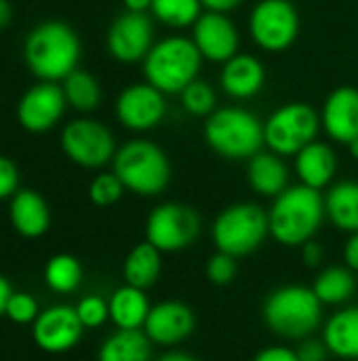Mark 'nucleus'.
<instances>
[{
    "instance_id": "obj_26",
    "label": "nucleus",
    "mask_w": 358,
    "mask_h": 361,
    "mask_svg": "<svg viewBox=\"0 0 358 361\" xmlns=\"http://www.w3.org/2000/svg\"><path fill=\"white\" fill-rule=\"evenodd\" d=\"M160 273H162V252L156 250L150 241L137 243L122 262L124 283L139 290L154 288L160 279Z\"/></svg>"
},
{
    "instance_id": "obj_27",
    "label": "nucleus",
    "mask_w": 358,
    "mask_h": 361,
    "mask_svg": "<svg viewBox=\"0 0 358 361\" xmlns=\"http://www.w3.org/2000/svg\"><path fill=\"white\" fill-rule=\"evenodd\" d=\"M97 361H154V343L143 330L112 332L99 347Z\"/></svg>"
},
{
    "instance_id": "obj_1",
    "label": "nucleus",
    "mask_w": 358,
    "mask_h": 361,
    "mask_svg": "<svg viewBox=\"0 0 358 361\" xmlns=\"http://www.w3.org/2000/svg\"><path fill=\"white\" fill-rule=\"evenodd\" d=\"M21 51L27 70L38 80L46 82H61L68 74L80 68L82 59L78 32L61 19L36 23L25 34Z\"/></svg>"
},
{
    "instance_id": "obj_38",
    "label": "nucleus",
    "mask_w": 358,
    "mask_h": 361,
    "mask_svg": "<svg viewBox=\"0 0 358 361\" xmlns=\"http://www.w3.org/2000/svg\"><path fill=\"white\" fill-rule=\"evenodd\" d=\"M300 361H327L331 357L327 345L323 338H304L300 341V347L295 349Z\"/></svg>"
},
{
    "instance_id": "obj_12",
    "label": "nucleus",
    "mask_w": 358,
    "mask_h": 361,
    "mask_svg": "<svg viewBox=\"0 0 358 361\" xmlns=\"http://www.w3.org/2000/svg\"><path fill=\"white\" fill-rule=\"evenodd\" d=\"M156 42V21L150 13L122 11L106 32V49L118 63H141Z\"/></svg>"
},
{
    "instance_id": "obj_36",
    "label": "nucleus",
    "mask_w": 358,
    "mask_h": 361,
    "mask_svg": "<svg viewBox=\"0 0 358 361\" xmlns=\"http://www.w3.org/2000/svg\"><path fill=\"white\" fill-rule=\"evenodd\" d=\"M207 279L213 283V286H230L236 275H238V258L230 256V254H224V252H215L209 262H207Z\"/></svg>"
},
{
    "instance_id": "obj_16",
    "label": "nucleus",
    "mask_w": 358,
    "mask_h": 361,
    "mask_svg": "<svg viewBox=\"0 0 358 361\" xmlns=\"http://www.w3.org/2000/svg\"><path fill=\"white\" fill-rule=\"evenodd\" d=\"M32 326V338L36 347L53 355L72 351L84 334V326L80 324L76 309L68 305H55L40 311Z\"/></svg>"
},
{
    "instance_id": "obj_21",
    "label": "nucleus",
    "mask_w": 358,
    "mask_h": 361,
    "mask_svg": "<svg viewBox=\"0 0 358 361\" xmlns=\"http://www.w3.org/2000/svg\"><path fill=\"white\" fill-rule=\"evenodd\" d=\"M247 184L249 188L264 197L276 199L291 186V171L285 157L272 150H260L247 161Z\"/></svg>"
},
{
    "instance_id": "obj_42",
    "label": "nucleus",
    "mask_w": 358,
    "mask_h": 361,
    "mask_svg": "<svg viewBox=\"0 0 358 361\" xmlns=\"http://www.w3.org/2000/svg\"><path fill=\"white\" fill-rule=\"evenodd\" d=\"M205 11H217V13H232L236 11L245 0H200Z\"/></svg>"
},
{
    "instance_id": "obj_39",
    "label": "nucleus",
    "mask_w": 358,
    "mask_h": 361,
    "mask_svg": "<svg viewBox=\"0 0 358 361\" xmlns=\"http://www.w3.org/2000/svg\"><path fill=\"white\" fill-rule=\"evenodd\" d=\"M253 361H300L298 351L285 345H270L264 347L260 353H255Z\"/></svg>"
},
{
    "instance_id": "obj_34",
    "label": "nucleus",
    "mask_w": 358,
    "mask_h": 361,
    "mask_svg": "<svg viewBox=\"0 0 358 361\" xmlns=\"http://www.w3.org/2000/svg\"><path fill=\"white\" fill-rule=\"evenodd\" d=\"M4 315L13 322V324H19V326H25V324H34L36 317L40 315V309H38V300L27 294V292H13L8 302H6V311Z\"/></svg>"
},
{
    "instance_id": "obj_31",
    "label": "nucleus",
    "mask_w": 358,
    "mask_h": 361,
    "mask_svg": "<svg viewBox=\"0 0 358 361\" xmlns=\"http://www.w3.org/2000/svg\"><path fill=\"white\" fill-rule=\"evenodd\" d=\"M44 281L57 294H72L82 283V264L72 254H55L44 264Z\"/></svg>"
},
{
    "instance_id": "obj_25",
    "label": "nucleus",
    "mask_w": 358,
    "mask_h": 361,
    "mask_svg": "<svg viewBox=\"0 0 358 361\" xmlns=\"http://www.w3.org/2000/svg\"><path fill=\"white\" fill-rule=\"evenodd\" d=\"M108 307H110V322L118 330H143V324L152 309L146 290L133 288L129 283L114 290V294L108 298Z\"/></svg>"
},
{
    "instance_id": "obj_32",
    "label": "nucleus",
    "mask_w": 358,
    "mask_h": 361,
    "mask_svg": "<svg viewBox=\"0 0 358 361\" xmlns=\"http://www.w3.org/2000/svg\"><path fill=\"white\" fill-rule=\"evenodd\" d=\"M179 104L190 116H196V118H207L219 108L215 87L203 78H196L179 93Z\"/></svg>"
},
{
    "instance_id": "obj_35",
    "label": "nucleus",
    "mask_w": 358,
    "mask_h": 361,
    "mask_svg": "<svg viewBox=\"0 0 358 361\" xmlns=\"http://www.w3.org/2000/svg\"><path fill=\"white\" fill-rule=\"evenodd\" d=\"M74 309H76V315H78L80 324L84 326V330L101 328L110 319L108 300H103L101 296H84Z\"/></svg>"
},
{
    "instance_id": "obj_45",
    "label": "nucleus",
    "mask_w": 358,
    "mask_h": 361,
    "mask_svg": "<svg viewBox=\"0 0 358 361\" xmlns=\"http://www.w3.org/2000/svg\"><path fill=\"white\" fill-rule=\"evenodd\" d=\"M13 21V6L11 0H0V30H4Z\"/></svg>"
},
{
    "instance_id": "obj_14",
    "label": "nucleus",
    "mask_w": 358,
    "mask_h": 361,
    "mask_svg": "<svg viewBox=\"0 0 358 361\" xmlns=\"http://www.w3.org/2000/svg\"><path fill=\"white\" fill-rule=\"evenodd\" d=\"M65 110H68V102L61 85L38 80L19 97L15 116L23 131L46 133L61 123Z\"/></svg>"
},
{
    "instance_id": "obj_40",
    "label": "nucleus",
    "mask_w": 358,
    "mask_h": 361,
    "mask_svg": "<svg viewBox=\"0 0 358 361\" xmlns=\"http://www.w3.org/2000/svg\"><path fill=\"white\" fill-rule=\"evenodd\" d=\"M300 258L308 269H319L325 262V247L317 239H310L300 247Z\"/></svg>"
},
{
    "instance_id": "obj_18",
    "label": "nucleus",
    "mask_w": 358,
    "mask_h": 361,
    "mask_svg": "<svg viewBox=\"0 0 358 361\" xmlns=\"http://www.w3.org/2000/svg\"><path fill=\"white\" fill-rule=\"evenodd\" d=\"M321 125L327 137L348 146L358 137V89L342 85L333 89L321 108Z\"/></svg>"
},
{
    "instance_id": "obj_10",
    "label": "nucleus",
    "mask_w": 358,
    "mask_h": 361,
    "mask_svg": "<svg viewBox=\"0 0 358 361\" xmlns=\"http://www.w3.org/2000/svg\"><path fill=\"white\" fill-rule=\"evenodd\" d=\"M247 30L264 53H285L300 36V11L291 0H257L249 13Z\"/></svg>"
},
{
    "instance_id": "obj_22",
    "label": "nucleus",
    "mask_w": 358,
    "mask_h": 361,
    "mask_svg": "<svg viewBox=\"0 0 358 361\" xmlns=\"http://www.w3.org/2000/svg\"><path fill=\"white\" fill-rule=\"evenodd\" d=\"M8 220L21 237L38 239L51 226V209L40 192L32 188H19L11 197Z\"/></svg>"
},
{
    "instance_id": "obj_11",
    "label": "nucleus",
    "mask_w": 358,
    "mask_h": 361,
    "mask_svg": "<svg viewBox=\"0 0 358 361\" xmlns=\"http://www.w3.org/2000/svg\"><path fill=\"white\" fill-rule=\"evenodd\" d=\"M203 231L198 212L179 201L156 205L146 218V241L162 254H177L196 243Z\"/></svg>"
},
{
    "instance_id": "obj_19",
    "label": "nucleus",
    "mask_w": 358,
    "mask_h": 361,
    "mask_svg": "<svg viewBox=\"0 0 358 361\" xmlns=\"http://www.w3.org/2000/svg\"><path fill=\"white\" fill-rule=\"evenodd\" d=\"M222 91L236 102L257 97L266 87V66L260 57L238 51L219 70Z\"/></svg>"
},
{
    "instance_id": "obj_2",
    "label": "nucleus",
    "mask_w": 358,
    "mask_h": 361,
    "mask_svg": "<svg viewBox=\"0 0 358 361\" xmlns=\"http://www.w3.org/2000/svg\"><path fill=\"white\" fill-rule=\"evenodd\" d=\"M325 216V199L321 190L304 184H291L272 199L268 207L270 237L285 247H302L321 231Z\"/></svg>"
},
{
    "instance_id": "obj_43",
    "label": "nucleus",
    "mask_w": 358,
    "mask_h": 361,
    "mask_svg": "<svg viewBox=\"0 0 358 361\" xmlns=\"http://www.w3.org/2000/svg\"><path fill=\"white\" fill-rule=\"evenodd\" d=\"M13 292H15V290L11 288V283L6 281V277L0 275V317H2L4 311H6V302H8V298H11Z\"/></svg>"
},
{
    "instance_id": "obj_24",
    "label": "nucleus",
    "mask_w": 358,
    "mask_h": 361,
    "mask_svg": "<svg viewBox=\"0 0 358 361\" xmlns=\"http://www.w3.org/2000/svg\"><path fill=\"white\" fill-rule=\"evenodd\" d=\"M325 199V216L327 220L342 233H357L358 231V182L357 180H340L333 182Z\"/></svg>"
},
{
    "instance_id": "obj_47",
    "label": "nucleus",
    "mask_w": 358,
    "mask_h": 361,
    "mask_svg": "<svg viewBox=\"0 0 358 361\" xmlns=\"http://www.w3.org/2000/svg\"><path fill=\"white\" fill-rule=\"evenodd\" d=\"M348 152H350V157H352V159H357L358 161V137L354 140V142H350V144H348Z\"/></svg>"
},
{
    "instance_id": "obj_44",
    "label": "nucleus",
    "mask_w": 358,
    "mask_h": 361,
    "mask_svg": "<svg viewBox=\"0 0 358 361\" xmlns=\"http://www.w3.org/2000/svg\"><path fill=\"white\" fill-rule=\"evenodd\" d=\"M124 11H133V13H150L152 0H122Z\"/></svg>"
},
{
    "instance_id": "obj_15",
    "label": "nucleus",
    "mask_w": 358,
    "mask_h": 361,
    "mask_svg": "<svg viewBox=\"0 0 358 361\" xmlns=\"http://www.w3.org/2000/svg\"><path fill=\"white\" fill-rule=\"evenodd\" d=\"M192 42L205 61L226 63L241 51V32L228 13L203 11V15L192 25Z\"/></svg>"
},
{
    "instance_id": "obj_29",
    "label": "nucleus",
    "mask_w": 358,
    "mask_h": 361,
    "mask_svg": "<svg viewBox=\"0 0 358 361\" xmlns=\"http://www.w3.org/2000/svg\"><path fill=\"white\" fill-rule=\"evenodd\" d=\"M68 108L80 112V114H91L95 112L101 102H103V89L101 82L97 80L95 74H91L89 70L76 68L72 74H68L61 82Z\"/></svg>"
},
{
    "instance_id": "obj_13",
    "label": "nucleus",
    "mask_w": 358,
    "mask_h": 361,
    "mask_svg": "<svg viewBox=\"0 0 358 361\" xmlns=\"http://www.w3.org/2000/svg\"><path fill=\"white\" fill-rule=\"evenodd\" d=\"M116 121L133 133L156 129L167 116V95L141 80L124 87L114 102Z\"/></svg>"
},
{
    "instance_id": "obj_5",
    "label": "nucleus",
    "mask_w": 358,
    "mask_h": 361,
    "mask_svg": "<svg viewBox=\"0 0 358 361\" xmlns=\"http://www.w3.org/2000/svg\"><path fill=\"white\" fill-rule=\"evenodd\" d=\"M112 171L120 178L127 192L137 197L162 195L173 178L169 154L152 140L135 137L118 146Z\"/></svg>"
},
{
    "instance_id": "obj_17",
    "label": "nucleus",
    "mask_w": 358,
    "mask_h": 361,
    "mask_svg": "<svg viewBox=\"0 0 358 361\" xmlns=\"http://www.w3.org/2000/svg\"><path fill=\"white\" fill-rule=\"evenodd\" d=\"M194 328L196 315L181 300H162L154 305L143 324L146 336L156 347H177L192 336Z\"/></svg>"
},
{
    "instance_id": "obj_33",
    "label": "nucleus",
    "mask_w": 358,
    "mask_h": 361,
    "mask_svg": "<svg viewBox=\"0 0 358 361\" xmlns=\"http://www.w3.org/2000/svg\"><path fill=\"white\" fill-rule=\"evenodd\" d=\"M127 188L114 171H99L89 184V201L95 207H112L124 197Z\"/></svg>"
},
{
    "instance_id": "obj_4",
    "label": "nucleus",
    "mask_w": 358,
    "mask_h": 361,
    "mask_svg": "<svg viewBox=\"0 0 358 361\" xmlns=\"http://www.w3.org/2000/svg\"><path fill=\"white\" fill-rule=\"evenodd\" d=\"M203 55L190 36L171 34L154 42L141 61L143 80L165 95H179L190 82L200 78Z\"/></svg>"
},
{
    "instance_id": "obj_41",
    "label": "nucleus",
    "mask_w": 358,
    "mask_h": 361,
    "mask_svg": "<svg viewBox=\"0 0 358 361\" xmlns=\"http://www.w3.org/2000/svg\"><path fill=\"white\" fill-rule=\"evenodd\" d=\"M344 264L358 275V231L348 237L344 245Z\"/></svg>"
},
{
    "instance_id": "obj_46",
    "label": "nucleus",
    "mask_w": 358,
    "mask_h": 361,
    "mask_svg": "<svg viewBox=\"0 0 358 361\" xmlns=\"http://www.w3.org/2000/svg\"><path fill=\"white\" fill-rule=\"evenodd\" d=\"M154 361H198L196 357H192V355H188V353H184V351H169V353H165V355H160L158 360Z\"/></svg>"
},
{
    "instance_id": "obj_30",
    "label": "nucleus",
    "mask_w": 358,
    "mask_h": 361,
    "mask_svg": "<svg viewBox=\"0 0 358 361\" xmlns=\"http://www.w3.org/2000/svg\"><path fill=\"white\" fill-rule=\"evenodd\" d=\"M203 11L205 6L200 0H152L150 6V15L154 17V21L171 30L192 27Z\"/></svg>"
},
{
    "instance_id": "obj_23",
    "label": "nucleus",
    "mask_w": 358,
    "mask_h": 361,
    "mask_svg": "<svg viewBox=\"0 0 358 361\" xmlns=\"http://www.w3.org/2000/svg\"><path fill=\"white\" fill-rule=\"evenodd\" d=\"M323 341L333 357L358 361V307H344L323 324Z\"/></svg>"
},
{
    "instance_id": "obj_28",
    "label": "nucleus",
    "mask_w": 358,
    "mask_h": 361,
    "mask_svg": "<svg viewBox=\"0 0 358 361\" xmlns=\"http://www.w3.org/2000/svg\"><path fill=\"white\" fill-rule=\"evenodd\" d=\"M312 290L325 307H344L357 294V273L346 264L325 267L317 275Z\"/></svg>"
},
{
    "instance_id": "obj_7",
    "label": "nucleus",
    "mask_w": 358,
    "mask_h": 361,
    "mask_svg": "<svg viewBox=\"0 0 358 361\" xmlns=\"http://www.w3.org/2000/svg\"><path fill=\"white\" fill-rule=\"evenodd\" d=\"M270 237L268 209L253 201H238L224 207L211 224L215 252L245 258L255 254Z\"/></svg>"
},
{
    "instance_id": "obj_6",
    "label": "nucleus",
    "mask_w": 358,
    "mask_h": 361,
    "mask_svg": "<svg viewBox=\"0 0 358 361\" xmlns=\"http://www.w3.org/2000/svg\"><path fill=\"white\" fill-rule=\"evenodd\" d=\"M203 137L222 159L249 161L264 150V123L243 106H222L205 118Z\"/></svg>"
},
{
    "instance_id": "obj_20",
    "label": "nucleus",
    "mask_w": 358,
    "mask_h": 361,
    "mask_svg": "<svg viewBox=\"0 0 358 361\" xmlns=\"http://www.w3.org/2000/svg\"><path fill=\"white\" fill-rule=\"evenodd\" d=\"M338 165L340 161L335 150L321 140L310 142L293 157V169L300 184L321 192L335 182Z\"/></svg>"
},
{
    "instance_id": "obj_8",
    "label": "nucleus",
    "mask_w": 358,
    "mask_h": 361,
    "mask_svg": "<svg viewBox=\"0 0 358 361\" xmlns=\"http://www.w3.org/2000/svg\"><path fill=\"white\" fill-rule=\"evenodd\" d=\"M321 129V112L306 102H287L264 121V142L268 150L287 159L319 140Z\"/></svg>"
},
{
    "instance_id": "obj_37",
    "label": "nucleus",
    "mask_w": 358,
    "mask_h": 361,
    "mask_svg": "<svg viewBox=\"0 0 358 361\" xmlns=\"http://www.w3.org/2000/svg\"><path fill=\"white\" fill-rule=\"evenodd\" d=\"M19 190V169L13 159L0 154V201L11 199Z\"/></svg>"
},
{
    "instance_id": "obj_3",
    "label": "nucleus",
    "mask_w": 358,
    "mask_h": 361,
    "mask_svg": "<svg viewBox=\"0 0 358 361\" xmlns=\"http://www.w3.org/2000/svg\"><path fill=\"white\" fill-rule=\"evenodd\" d=\"M323 302L312 288L289 283L272 290L262 307L264 324L270 332L289 341L310 338L323 326Z\"/></svg>"
},
{
    "instance_id": "obj_9",
    "label": "nucleus",
    "mask_w": 358,
    "mask_h": 361,
    "mask_svg": "<svg viewBox=\"0 0 358 361\" xmlns=\"http://www.w3.org/2000/svg\"><path fill=\"white\" fill-rule=\"evenodd\" d=\"M59 146L61 152L82 169H103L112 165L118 150L112 129L91 116L68 121L61 129Z\"/></svg>"
}]
</instances>
